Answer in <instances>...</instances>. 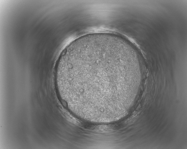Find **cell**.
<instances>
[{"label":"cell","instance_id":"1","mask_svg":"<svg viewBox=\"0 0 187 149\" xmlns=\"http://www.w3.org/2000/svg\"><path fill=\"white\" fill-rule=\"evenodd\" d=\"M123 48L115 41L94 36L74 41L66 49L56 77L61 97L72 112L102 119L121 110L136 77Z\"/></svg>","mask_w":187,"mask_h":149}]
</instances>
